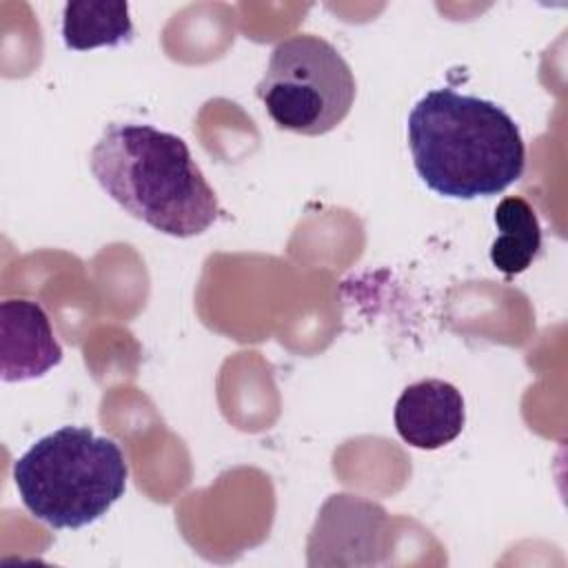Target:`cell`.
Listing matches in <instances>:
<instances>
[{"label":"cell","instance_id":"9c48e42d","mask_svg":"<svg viewBox=\"0 0 568 568\" xmlns=\"http://www.w3.org/2000/svg\"><path fill=\"white\" fill-rule=\"evenodd\" d=\"M499 235L490 244V262L504 275L524 273L541 251V224L535 209L519 195L504 197L495 209Z\"/></svg>","mask_w":568,"mask_h":568},{"label":"cell","instance_id":"277c9868","mask_svg":"<svg viewBox=\"0 0 568 568\" xmlns=\"http://www.w3.org/2000/svg\"><path fill=\"white\" fill-rule=\"evenodd\" d=\"M255 93L277 129L324 135L348 115L355 78L328 40L295 33L275 44Z\"/></svg>","mask_w":568,"mask_h":568},{"label":"cell","instance_id":"5b68a950","mask_svg":"<svg viewBox=\"0 0 568 568\" xmlns=\"http://www.w3.org/2000/svg\"><path fill=\"white\" fill-rule=\"evenodd\" d=\"M60 362L62 346L53 335L44 308L33 300H4L0 304L2 382L40 377Z\"/></svg>","mask_w":568,"mask_h":568},{"label":"cell","instance_id":"7a4b0ae2","mask_svg":"<svg viewBox=\"0 0 568 568\" xmlns=\"http://www.w3.org/2000/svg\"><path fill=\"white\" fill-rule=\"evenodd\" d=\"M89 166L113 202L164 235H200L220 215L215 191L175 133L113 122L93 144Z\"/></svg>","mask_w":568,"mask_h":568},{"label":"cell","instance_id":"ba28073f","mask_svg":"<svg viewBox=\"0 0 568 568\" xmlns=\"http://www.w3.org/2000/svg\"><path fill=\"white\" fill-rule=\"evenodd\" d=\"M131 38L133 22L129 4L122 0H73L62 9V40L67 49L118 47Z\"/></svg>","mask_w":568,"mask_h":568},{"label":"cell","instance_id":"3957f363","mask_svg":"<svg viewBox=\"0 0 568 568\" xmlns=\"http://www.w3.org/2000/svg\"><path fill=\"white\" fill-rule=\"evenodd\" d=\"M122 448L87 426H62L31 444L13 464L24 508L51 528H82L106 515L126 490Z\"/></svg>","mask_w":568,"mask_h":568},{"label":"cell","instance_id":"52a82bcc","mask_svg":"<svg viewBox=\"0 0 568 568\" xmlns=\"http://www.w3.org/2000/svg\"><path fill=\"white\" fill-rule=\"evenodd\" d=\"M386 513L379 504L357 495H331L311 530L308 552L377 550Z\"/></svg>","mask_w":568,"mask_h":568},{"label":"cell","instance_id":"8992f818","mask_svg":"<svg viewBox=\"0 0 568 568\" xmlns=\"http://www.w3.org/2000/svg\"><path fill=\"white\" fill-rule=\"evenodd\" d=\"M393 419L406 444L422 450H437L462 433L466 422L464 397L450 382L435 377L419 379L402 390Z\"/></svg>","mask_w":568,"mask_h":568},{"label":"cell","instance_id":"6da1fadb","mask_svg":"<svg viewBox=\"0 0 568 568\" xmlns=\"http://www.w3.org/2000/svg\"><path fill=\"white\" fill-rule=\"evenodd\" d=\"M406 131L417 175L444 197L497 195L517 182L526 166L517 122L495 102L448 87L415 102Z\"/></svg>","mask_w":568,"mask_h":568}]
</instances>
